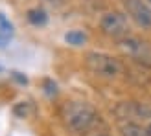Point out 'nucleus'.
I'll return each mask as SVG.
<instances>
[{
	"label": "nucleus",
	"instance_id": "f257e3e1",
	"mask_svg": "<svg viewBox=\"0 0 151 136\" xmlns=\"http://www.w3.org/2000/svg\"><path fill=\"white\" fill-rule=\"evenodd\" d=\"M63 118H65V123L68 125L74 132L85 134L94 127L98 114L85 101H70V103H66L65 109H63Z\"/></svg>",
	"mask_w": 151,
	"mask_h": 136
},
{
	"label": "nucleus",
	"instance_id": "f03ea898",
	"mask_svg": "<svg viewBox=\"0 0 151 136\" xmlns=\"http://www.w3.org/2000/svg\"><path fill=\"white\" fill-rule=\"evenodd\" d=\"M85 64L92 74L100 75V77H107V79L118 77L124 70L122 63L116 57H112L109 54H101V52H90V54H87Z\"/></svg>",
	"mask_w": 151,
	"mask_h": 136
},
{
	"label": "nucleus",
	"instance_id": "7ed1b4c3",
	"mask_svg": "<svg viewBox=\"0 0 151 136\" xmlns=\"http://www.w3.org/2000/svg\"><path fill=\"white\" fill-rule=\"evenodd\" d=\"M118 50L125 57L151 68V42L134 35H125L122 39H118Z\"/></svg>",
	"mask_w": 151,
	"mask_h": 136
},
{
	"label": "nucleus",
	"instance_id": "20e7f679",
	"mask_svg": "<svg viewBox=\"0 0 151 136\" xmlns=\"http://www.w3.org/2000/svg\"><path fill=\"white\" fill-rule=\"evenodd\" d=\"M100 29L112 39H122L129 35V20L125 13L120 11H109L100 19Z\"/></svg>",
	"mask_w": 151,
	"mask_h": 136
},
{
	"label": "nucleus",
	"instance_id": "39448f33",
	"mask_svg": "<svg viewBox=\"0 0 151 136\" xmlns=\"http://www.w3.org/2000/svg\"><path fill=\"white\" fill-rule=\"evenodd\" d=\"M125 15L142 29L151 28V7L144 0H124Z\"/></svg>",
	"mask_w": 151,
	"mask_h": 136
},
{
	"label": "nucleus",
	"instance_id": "423d86ee",
	"mask_svg": "<svg viewBox=\"0 0 151 136\" xmlns=\"http://www.w3.org/2000/svg\"><path fill=\"white\" fill-rule=\"evenodd\" d=\"M118 129L122 136H147L146 122L131 118H118Z\"/></svg>",
	"mask_w": 151,
	"mask_h": 136
},
{
	"label": "nucleus",
	"instance_id": "0eeeda50",
	"mask_svg": "<svg viewBox=\"0 0 151 136\" xmlns=\"http://www.w3.org/2000/svg\"><path fill=\"white\" fill-rule=\"evenodd\" d=\"M26 17H28V22L33 24V26H44L48 22V15H46L44 9H41V7H33V9H29Z\"/></svg>",
	"mask_w": 151,
	"mask_h": 136
},
{
	"label": "nucleus",
	"instance_id": "6e6552de",
	"mask_svg": "<svg viewBox=\"0 0 151 136\" xmlns=\"http://www.w3.org/2000/svg\"><path fill=\"white\" fill-rule=\"evenodd\" d=\"M65 41L72 44V46H83V44L87 42V35L79 31V29H74V31H68L65 35Z\"/></svg>",
	"mask_w": 151,
	"mask_h": 136
},
{
	"label": "nucleus",
	"instance_id": "1a4fd4ad",
	"mask_svg": "<svg viewBox=\"0 0 151 136\" xmlns=\"http://www.w3.org/2000/svg\"><path fill=\"white\" fill-rule=\"evenodd\" d=\"M98 136H107V134H98Z\"/></svg>",
	"mask_w": 151,
	"mask_h": 136
},
{
	"label": "nucleus",
	"instance_id": "9d476101",
	"mask_svg": "<svg viewBox=\"0 0 151 136\" xmlns=\"http://www.w3.org/2000/svg\"><path fill=\"white\" fill-rule=\"evenodd\" d=\"M147 2H149V6H151V0H147Z\"/></svg>",
	"mask_w": 151,
	"mask_h": 136
}]
</instances>
